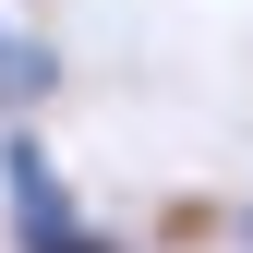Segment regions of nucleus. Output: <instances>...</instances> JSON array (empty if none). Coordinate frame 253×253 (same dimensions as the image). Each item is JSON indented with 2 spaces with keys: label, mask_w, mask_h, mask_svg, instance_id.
I'll list each match as a JSON object with an SVG mask.
<instances>
[{
  "label": "nucleus",
  "mask_w": 253,
  "mask_h": 253,
  "mask_svg": "<svg viewBox=\"0 0 253 253\" xmlns=\"http://www.w3.org/2000/svg\"><path fill=\"white\" fill-rule=\"evenodd\" d=\"M0 229H12V253H145V241L84 217L73 169L37 145V121H0Z\"/></svg>",
  "instance_id": "nucleus-1"
},
{
  "label": "nucleus",
  "mask_w": 253,
  "mask_h": 253,
  "mask_svg": "<svg viewBox=\"0 0 253 253\" xmlns=\"http://www.w3.org/2000/svg\"><path fill=\"white\" fill-rule=\"evenodd\" d=\"M241 253H253V205H241Z\"/></svg>",
  "instance_id": "nucleus-4"
},
{
  "label": "nucleus",
  "mask_w": 253,
  "mask_h": 253,
  "mask_svg": "<svg viewBox=\"0 0 253 253\" xmlns=\"http://www.w3.org/2000/svg\"><path fill=\"white\" fill-rule=\"evenodd\" d=\"M48 84H60V48H48V37H24V24H12V0H0V121L48 109Z\"/></svg>",
  "instance_id": "nucleus-2"
},
{
  "label": "nucleus",
  "mask_w": 253,
  "mask_h": 253,
  "mask_svg": "<svg viewBox=\"0 0 253 253\" xmlns=\"http://www.w3.org/2000/svg\"><path fill=\"white\" fill-rule=\"evenodd\" d=\"M157 241H169V253H193V241H217V205H169V217H157Z\"/></svg>",
  "instance_id": "nucleus-3"
}]
</instances>
